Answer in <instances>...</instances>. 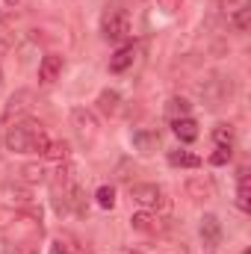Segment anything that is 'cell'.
<instances>
[{"label": "cell", "mask_w": 251, "mask_h": 254, "mask_svg": "<svg viewBox=\"0 0 251 254\" xmlns=\"http://www.w3.org/2000/svg\"><path fill=\"white\" fill-rule=\"evenodd\" d=\"M157 3H160V9H163V12H169V15H172V12H178V6H181V0H157Z\"/></svg>", "instance_id": "484cf974"}, {"label": "cell", "mask_w": 251, "mask_h": 254, "mask_svg": "<svg viewBox=\"0 0 251 254\" xmlns=\"http://www.w3.org/2000/svg\"><path fill=\"white\" fill-rule=\"evenodd\" d=\"M184 190H187V195L192 201H210L216 195V184H213L210 175H192Z\"/></svg>", "instance_id": "52a82bcc"}, {"label": "cell", "mask_w": 251, "mask_h": 254, "mask_svg": "<svg viewBox=\"0 0 251 254\" xmlns=\"http://www.w3.org/2000/svg\"><path fill=\"white\" fill-rule=\"evenodd\" d=\"M169 166H175V169H198L201 157L192 154V151H169Z\"/></svg>", "instance_id": "5bb4252c"}, {"label": "cell", "mask_w": 251, "mask_h": 254, "mask_svg": "<svg viewBox=\"0 0 251 254\" xmlns=\"http://www.w3.org/2000/svg\"><path fill=\"white\" fill-rule=\"evenodd\" d=\"M119 254H142V252H139V249H122Z\"/></svg>", "instance_id": "4316f807"}, {"label": "cell", "mask_w": 251, "mask_h": 254, "mask_svg": "<svg viewBox=\"0 0 251 254\" xmlns=\"http://www.w3.org/2000/svg\"><path fill=\"white\" fill-rule=\"evenodd\" d=\"M24 207H0V228H12V225H18L21 219H24Z\"/></svg>", "instance_id": "44dd1931"}, {"label": "cell", "mask_w": 251, "mask_h": 254, "mask_svg": "<svg viewBox=\"0 0 251 254\" xmlns=\"http://www.w3.org/2000/svg\"><path fill=\"white\" fill-rule=\"evenodd\" d=\"M101 33L107 42H125L130 36V15L122 6H107L104 18H101Z\"/></svg>", "instance_id": "7a4b0ae2"}, {"label": "cell", "mask_w": 251, "mask_h": 254, "mask_svg": "<svg viewBox=\"0 0 251 254\" xmlns=\"http://www.w3.org/2000/svg\"><path fill=\"white\" fill-rule=\"evenodd\" d=\"M130 228H133V231H139V234L154 237V234H160V231H163V219H160L157 213L142 210V213H133V216H130Z\"/></svg>", "instance_id": "ba28073f"}, {"label": "cell", "mask_w": 251, "mask_h": 254, "mask_svg": "<svg viewBox=\"0 0 251 254\" xmlns=\"http://www.w3.org/2000/svg\"><path fill=\"white\" fill-rule=\"evenodd\" d=\"M0 18H3V12H0Z\"/></svg>", "instance_id": "f1b7e54d"}, {"label": "cell", "mask_w": 251, "mask_h": 254, "mask_svg": "<svg viewBox=\"0 0 251 254\" xmlns=\"http://www.w3.org/2000/svg\"><path fill=\"white\" fill-rule=\"evenodd\" d=\"M6 3H9V6H15V3H21V0H6Z\"/></svg>", "instance_id": "83f0119b"}, {"label": "cell", "mask_w": 251, "mask_h": 254, "mask_svg": "<svg viewBox=\"0 0 251 254\" xmlns=\"http://www.w3.org/2000/svg\"><path fill=\"white\" fill-rule=\"evenodd\" d=\"M98 110H101L104 116H119V113H122V95H119L116 89H104V92L98 95Z\"/></svg>", "instance_id": "4fadbf2b"}, {"label": "cell", "mask_w": 251, "mask_h": 254, "mask_svg": "<svg viewBox=\"0 0 251 254\" xmlns=\"http://www.w3.org/2000/svg\"><path fill=\"white\" fill-rule=\"evenodd\" d=\"M95 201H98V207H101V210H113V207H116V190H113L110 184L98 187V192H95Z\"/></svg>", "instance_id": "7402d4cb"}, {"label": "cell", "mask_w": 251, "mask_h": 254, "mask_svg": "<svg viewBox=\"0 0 251 254\" xmlns=\"http://www.w3.org/2000/svg\"><path fill=\"white\" fill-rule=\"evenodd\" d=\"M172 133H175L181 142H195V139H198V122L189 119V116L175 119V122H172Z\"/></svg>", "instance_id": "7c38bea8"}, {"label": "cell", "mask_w": 251, "mask_h": 254, "mask_svg": "<svg viewBox=\"0 0 251 254\" xmlns=\"http://www.w3.org/2000/svg\"><path fill=\"white\" fill-rule=\"evenodd\" d=\"M3 142H6V151H12V154H45L51 136H48V130H45L42 122H36V119H18L6 130Z\"/></svg>", "instance_id": "6da1fadb"}, {"label": "cell", "mask_w": 251, "mask_h": 254, "mask_svg": "<svg viewBox=\"0 0 251 254\" xmlns=\"http://www.w3.org/2000/svg\"><path fill=\"white\" fill-rule=\"evenodd\" d=\"M234 139H237V133H234V127L231 125H216L213 127V142L219 145V148H234Z\"/></svg>", "instance_id": "2e32d148"}, {"label": "cell", "mask_w": 251, "mask_h": 254, "mask_svg": "<svg viewBox=\"0 0 251 254\" xmlns=\"http://www.w3.org/2000/svg\"><path fill=\"white\" fill-rule=\"evenodd\" d=\"M231 21H234V27L243 33V30H249V21H251V6H246V9H240V12H234L231 15Z\"/></svg>", "instance_id": "603a6c76"}, {"label": "cell", "mask_w": 251, "mask_h": 254, "mask_svg": "<svg viewBox=\"0 0 251 254\" xmlns=\"http://www.w3.org/2000/svg\"><path fill=\"white\" fill-rule=\"evenodd\" d=\"M133 60H136V48H133V45H125V48H119V51L110 57V71H113V74H125L127 68L133 65Z\"/></svg>", "instance_id": "8fae6325"}, {"label": "cell", "mask_w": 251, "mask_h": 254, "mask_svg": "<svg viewBox=\"0 0 251 254\" xmlns=\"http://www.w3.org/2000/svg\"><path fill=\"white\" fill-rule=\"evenodd\" d=\"M51 254H86V252H83L71 237H65L63 234V237H57V240L51 243Z\"/></svg>", "instance_id": "d6986e66"}, {"label": "cell", "mask_w": 251, "mask_h": 254, "mask_svg": "<svg viewBox=\"0 0 251 254\" xmlns=\"http://www.w3.org/2000/svg\"><path fill=\"white\" fill-rule=\"evenodd\" d=\"M130 198L136 204H142L145 210H157L166 204V192L160 190L157 184H133L130 187Z\"/></svg>", "instance_id": "277c9868"}, {"label": "cell", "mask_w": 251, "mask_h": 254, "mask_svg": "<svg viewBox=\"0 0 251 254\" xmlns=\"http://www.w3.org/2000/svg\"><path fill=\"white\" fill-rule=\"evenodd\" d=\"M71 127H74L77 139H80L86 148H92V145H95V139H98V119H95V113H92V110H86V107L71 110Z\"/></svg>", "instance_id": "3957f363"}, {"label": "cell", "mask_w": 251, "mask_h": 254, "mask_svg": "<svg viewBox=\"0 0 251 254\" xmlns=\"http://www.w3.org/2000/svg\"><path fill=\"white\" fill-rule=\"evenodd\" d=\"M21 178H24V184H42V181H48V172L42 163H27L21 169Z\"/></svg>", "instance_id": "ac0fdd59"}, {"label": "cell", "mask_w": 251, "mask_h": 254, "mask_svg": "<svg viewBox=\"0 0 251 254\" xmlns=\"http://www.w3.org/2000/svg\"><path fill=\"white\" fill-rule=\"evenodd\" d=\"M189 107H192V104H189L187 98H178V95H175V98H169V104H166V116H169L172 122H175V119H184V116H189Z\"/></svg>", "instance_id": "e0dca14e"}, {"label": "cell", "mask_w": 251, "mask_h": 254, "mask_svg": "<svg viewBox=\"0 0 251 254\" xmlns=\"http://www.w3.org/2000/svg\"><path fill=\"white\" fill-rule=\"evenodd\" d=\"M237 207H240L243 213H249V210H251V184H249V172H246V169L240 172V187H237Z\"/></svg>", "instance_id": "9a60e30c"}, {"label": "cell", "mask_w": 251, "mask_h": 254, "mask_svg": "<svg viewBox=\"0 0 251 254\" xmlns=\"http://www.w3.org/2000/svg\"><path fill=\"white\" fill-rule=\"evenodd\" d=\"M65 71V57L60 54H48L42 63H39V83L42 86H54Z\"/></svg>", "instance_id": "8992f818"}, {"label": "cell", "mask_w": 251, "mask_h": 254, "mask_svg": "<svg viewBox=\"0 0 251 254\" xmlns=\"http://www.w3.org/2000/svg\"><path fill=\"white\" fill-rule=\"evenodd\" d=\"M198 234H201V243H204L207 252H219V246H222V222H219L213 213H207V216L201 219Z\"/></svg>", "instance_id": "5b68a950"}, {"label": "cell", "mask_w": 251, "mask_h": 254, "mask_svg": "<svg viewBox=\"0 0 251 254\" xmlns=\"http://www.w3.org/2000/svg\"><path fill=\"white\" fill-rule=\"evenodd\" d=\"M133 148L139 154H154L160 148V133L157 130H133Z\"/></svg>", "instance_id": "9c48e42d"}, {"label": "cell", "mask_w": 251, "mask_h": 254, "mask_svg": "<svg viewBox=\"0 0 251 254\" xmlns=\"http://www.w3.org/2000/svg\"><path fill=\"white\" fill-rule=\"evenodd\" d=\"M30 101H33V95H30V92H18V95H12V98H9V104H6V122H12V119L18 122V119L33 107Z\"/></svg>", "instance_id": "30bf717a"}, {"label": "cell", "mask_w": 251, "mask_h": 254, "mask_svg": "<svg viewBox=\"0 0 251 254\" xmlns=\"http://www.w3.org/2000/svg\"><path fill=\"white\" fill-rule=\"evenodd\" d=\"M231 151H234V148H216V154L210 157V163H213V166H225V163L231 160Z\"/></svg>", "instance_id": "cb8c5ba5"}, {"label": "cell", "mask_w": 251, "mask_h": 254, "mask_svg": "<svg viewBox=\"0 0 251 254\" xmlns=\"http://www.w3.org/2000/svg\"><path fill=\"white\" fill-rule=\"evenodd\" d=\"M246 6H251L249 0H222V9H225L228 15H234V12H240V9H246Z\"/></svg>", "instance_id": "d4e9b609"}, {"label": "cell", "mask_w": 251, "mask_h": 254, "mask_svg": "<svg viewBox=\"0 0 251 254\" xmlns=\"http://www.w3.org/2000/svg\"><path fill=\"white\" fill-rule=\"evenodd\" d=\"M42 157H45V160H54V163H65V160H68V142H63V139L54 142V139H51Z\"/></svg>", "instance_id": "ffe728a7"}]
</instances>
